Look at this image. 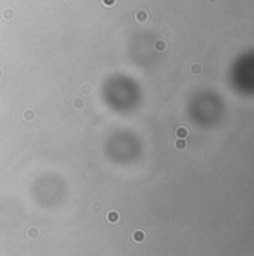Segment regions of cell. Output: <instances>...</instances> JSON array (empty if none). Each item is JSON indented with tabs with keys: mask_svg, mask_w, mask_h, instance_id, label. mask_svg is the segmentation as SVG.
I'll return each instance as SVG.
<instances>
[{
	"mask_svg": "<svg viewBox=\"0 0 254 256\" xmlns=\"http://www.w3.org/2000/svg\"><path fill=\"white\" fill-rule=\"evenodd\" d=\"M109 220H110V222H116V220H117V215H116V213H110V215H109Z\"/></svg>",
	"mask_w": 254,
	"mask_h": 256,
	"instance_id": "cell-1",
	"label": "cell"
}]
</instances>
